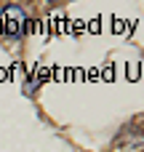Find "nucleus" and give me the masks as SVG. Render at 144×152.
<instances>
[{
	"label": "nucleus",
	"mask_w": 144,
	"mask_h": 152,
	"mask_svg": "<svg viewBox=\"0 0 144 152\" xmlns=\"http://www.w3.org/2000/svg\"><path fill=\"white\" fill-rule=\"evenodd\" d=\"M21 27H24V19H21L19 8H11V11H8V21H5V27H3V29H5V35H11V37H13V35H19V32H21Z\"/></svg>",
	"instance_id": "obj_1"
}]
</instances>
